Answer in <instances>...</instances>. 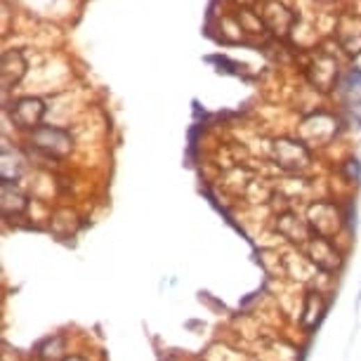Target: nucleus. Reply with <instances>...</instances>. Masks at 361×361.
<instances>
[{"instance_id":"6e6552de","label":"nucleus","mask_w":361,"mask_h":361,"mask_svg":"<svg viewBox=\"0 0 361 361\" xmlns=\"http://www.w3.org/2000/svg\"><path fill=\"white\" fill-rule=\"evenodd\" d=\"M0 208H3V215H8V218H17V215L26 213L29 198L12 182H3L0 184Z\"/></svg>"},{"instance_id":"20e7f679","label":"nucleus","mask_w":361,"mask_h":361,"mask_svg":"<svg viewBox=\"0 0 361 361\" xmlns=\"http://www.w3.org/2000/svg\"><path fill=\"white\" fill-rule=\"evenodd\" d=\"M305 252H307V257H310V262L314 264L316 269L326 272V274L335 272V269H340V264H342L340 250L335 248V243L330 239L312 236L310 243L305 246Z\"/></svg>"},{"instance_id":"f257e3e1","label":"nucleus","mask_w":361,"mask_h":361,"mask_svg":"<svg viewBox=\"0 0 361 361\" xmlns=\"http://www.w3.org/2000/svg\"><path fill=\"white\" fill-rule=\"evenodd\" d=\"M272 156L276 166L284 168L286 173H300L312 163V154L307 149V144L298 140H288V137H281V140L274 142Z\"/></svg>"},{"instance_id":"0eeeda50","label":"nucleus","mask_w":361,"mask_h":361,"mask_svg":"<svg viewBox=\"0 0 361 361\" xmlns=\"http://www.w3.org/2000/svg\"><path fill=\"white\" fill-rule=\"evenodd\" d=\"M29 64L26 57L19 50H8L3 55V64H0V78H3V90H12L26 74Z\"/></svg>"},{"instance_id":"9d476101","label":"nucleus","mask_w":361,"mask_h":361,"mask_svg":"<svg viewBox=\"0 0 361 361\" xmlns=\"http://www.w3.org/2000/svg\"><path fill=\"white\" fill-rule=\"evenodd\" d=\"M62 352H64V340L59 338V335H55V338H47L45 342H40V347H38V354H40V359H59L62 357Z\"/></svg>"},{"instance_id":"39448f33","label":"nucleus","mask_w":361,"mask_h":361,"mask_svg":"<svg viewBox=\"0 0 361 361\" xmlns=\"http://www.w3.org/2000/svg\"><path fill=\"white\" fill-rule=\"evenodd\" d=\"M10 116L19 128L33 132L35 128H40V120L45 118V102L38 97H22L12 104Z\"/></svg>"},{"instance_id":"423d86ee","label":"nucleus","mask_w":361,"mask_h":361,"mask_svg":"<svg viewBox=\"0 0 361 361\" xmlns=\"http://www.w3.org/2000/svg\"><path fill=\"white\" fill-rule=\"evenodd\" d=\"M276 230H279V234L284 239L293 241V243L298 246H307L312 241V236H314L310 225H307V220H300L291 210H286V213H281L279 218H276Z\"/></svg>"},{"instance_id":"9b49d317","label":"nucleus","mask_w":361,"mask_h":361,"mask_svg":"<svg viewBox=\"0 0 361 361\" xmlns=\"http://www.w3.org/2000/svg\"><path fill=\"white\" fill-rule=\"evenodd\" d=\"M10 168H15L17 177H19V173H22V159L17 154H10L8 147H3V166H0V177H3V182H8V179H10V173H12Z\"/></svg>"},{"instance_id":"f03ea898","label":"nucleus","mask_w":361,"mask_h":361,"mask_svg":"<svg viewBox=\"0 0 361 361\" xmlns=\"http://www.w3.org/2000/svg\"><path fill=\"white\" fill-rule=\"evenodd\" d=\"M307 225H310V230L314 236L333 241V236L342 227V215L338 213V208H335L333 203L316 201V203H312L310 210H307Z\"/></svg>"},{"instance_id":"1a4fd4ad","label":"nucleus","mask_w":361,"mask_h":361,"mask_svg":"<svg viewBox=\"0 0 361 361\" xmlns=\"http://www.w3.org/2000/svg\"><path fill=\"white\" fill-rule=\"evenodd\" d=\"M326 298L321 296V293H307L305 298V307H303V316H300V321H303V328L310 333V330H314L319 323H321L323 314H326Z\"/></svg>"},{"instance_id":"f8f14e48","label":"nucleus","mask_w":361,"mask_h":361,"mask_svg":"<svg viewBox=\"0 0 361 361\" xmlns=\"http://www.w3.org/2000/svg\"><path fill=\"white\" fill-rule=\"evenodd\" d=\"M62 361H86V359H83L81 354H71V357H64Z\"/></svg>"},{"instance_id":"7ed1b4c3","label":"nucleus","mask_w":361,"mask_h":361,"mask_svg":"<svg viewBox=\"0 0 361 361\" xmlns=\"http://www.w3.org/2000/svg\"><path fill=\"white\" fill-rule=\"evenodd\" d=\"M31 144L35 149H40L47 156H55V159H62L71 152L74 147V140L71 135L62 128H52V125H40L31 132Z\"/></svg>"}]
</instances>
